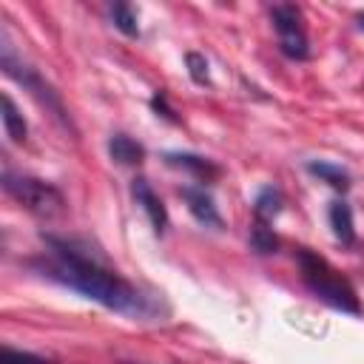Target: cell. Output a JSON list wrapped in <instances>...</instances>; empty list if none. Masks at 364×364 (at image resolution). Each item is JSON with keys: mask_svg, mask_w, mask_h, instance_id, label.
Masks as SVG:
<instances>
[{"mask_svg": "<svg viewBox=\"0 0 364 364\" xmlns=\"http://www.w3.org/2000/svg\"><path fill=\"white\" fill-rule=\"evenodd\" d=\"M46 247H48V262H43V273L77 293H82L85 299L117 310V313H139L142 310V296L139 290L125 282L117 270H111L102 259H97L94 253L82 250L74 239H63V236H43Z\"/></svg>", "mask_w": 364, "mask_h": 364, "instance_id": "cell-1", "label": "cell"}, {"mask_svg": "<svg viewBox=\"0 0 364 364\" xmlns=\"http://www.w3.org/2000/svg\"><path fill=\"white\" fill-rule=\"evenodd\" d=\"M296 264L301 270L307 290L316 299H321L324 304H330L333 310H341V313H353V316L361 313V301H358L353 284L324 256L301 247V250H296Z\"/></svg>", "mask_w": 364, "mask_h": 364, "instance_id": "cell-2", "label": "cell"}, {"mask_svg": "<svg viewBox=\"0 0 364 364\" xmlns=\"http://www.w3.org/2000/svg\"><path fill=\"white\" fill-rule=\"evenodd\" d=\"M3 188L14 202H20L28 213H34L40 219H54L65 210V196L46 179L6 171L3 173Z\"/></svg>", "mask_w": 364, "mask_h": 364, "instance_id": "cell-3", "label": "cell"}, {"mask_svg": "<svg viewBox=\"0 0 364 364\" xmlns=\"http://www.w3.org/2000/svg\"><path fill=\"white\" fill-rule=\"evenodd\" d=\"M0 65H3V71L9 74V77H14L17 82H23L48 111H54V117L63 122V125H68L71 128V119H68V114H65V108H63V102H60V97H57V91L34 71V68H28V65H20L14 57H11V51H9V43H3V54H0Z\"/></svg>", "mask_w": 364, "mask_h": 364, "instance_id": "cell-4", "label": "cell"}, {"mask_svg": "<svg viewBox=\"0 0 364 364\" xmlns=\"http://www.w3.org/2000/svg\"><path fill=\"white\" fill-rule=\"evenodd\" d=\"M273 17V28L279 34V46L290 60H307L310 46H307V34L301 26V11L290 3H279L270 9Z\"/></svg>", "mask_w": 364, "mask_h": 364, "instance_id": "cell-5", "label": "cell"}, {"mask_svg": "<svg viewBox=\"0 0 364 364\" xmlns=\"http://www.w3.org/2000/svg\"><path fill=\"white\" fill-rule=\"evenodd\" d=\"M131 193H134L136 205H142V210L148 213V219H151V228H154L156 233H162V230L168 228V210H165L162 199L154 193L151 182H148L145 176H136V179H134V185H131Z\"/></svg>", "mask_w": 364, "mask_h": 364, "instance_id": "cell-6", "label": "cell"}, {"mask_svg": "<svg viewBox=\"0 0 364 364\" xmlns=\"http://www.w3.org/2000/svg\"><path fill=\"white\" fill-rule=\"evenodd\" d=\"M179 193H182V199L188 202V210L193 213L196 222H202V225H208V228H222V216H219V210H216V205H213V199H210V193H208L205 188L188 185V188H182Z\"/></svg>", "mask_w": 364, "mask_h": 364, "instance_id": "cell-7", "label": "cell"}, {"mask_svg": "<svg viewBox=\"0 0 364 364\" xmlns=\"http://www.w3.org/2000/svg\"><path fill=\"white\" fill-rule=\"evenodd\" d=\"M108 154H111V159L119 162V165H139V162L145 159V148H142L136 139L125 136V134H114V136L108 139Z\"/></svg>", "mask_w": 364, "mask_h": 364, "instance_id": "cell-8", "label": "cell"}, {"mask_svg": "<svg viewBox=\"0 0 364 364\" xmlns=\"http://www.w3.org/2000/svg\"><path fill=\"white\" fill-rule=\"evenodd\" d=\"M327 216H330V228H333L336 239H341L344 245H353L355 242V228H353V210H350V205L344 199H336L330 205Z\"/></svg>", "mask_w": 364, "mask_h": 364, "instance_id": "cell-9", "label": "cell"}, {"mask_svg": "<svg viewBox=\"0 0 364 364\" xmlns=\"http://www.w3.org/2000/svg\"><path fill=\"white\" fill-rule=\"evenodd\" d=\"M0 108H3V128H6V136L11 142H26V134H28V125L20 114V108L14 105V100L9 94L0 97Z\"/></svg>", "mask_w": 364, "mask_h": 364, "instance_id": "cell-10", "label": "cell"}, {"mask_svg": "<svg viewBox=\"0 0 364 364\" xmlns=\"http://www.w3.org/2000/svg\"><path fill=\"white\" fill-rule=\"evenodd\" d=\"M165 159H168V165L185 168V171H191V173L199 176V179H210V176L219 173V168H216L210 159L196 156V154H165Z\"/></svg>", "mask_w": 364, "mask_h": 364, "instance_id": "cell-11", "label": "cell"}, {"mask_svg": "<svg viewBox=\"0 0 364 364\" xmlns=\"http://www.w3.org/2000/svg\"><path fill=\"white\" fill-rule=\"evenodd\" d=\"M282 191L279 188H273V185H267V188H262L259 193H256V202H253V210H256V219L259 222H270L279 210H282Z\"/></svg>", "mask_w": 364, "mask_h": 364, "instance_id": "cell-12", "label": "cell"}, {"mask_svg": "<svg viewBox=\"0 0 364 364\" xmlns=\"http://www.w3.org/2000/svg\"><path fill=\"white\" fill-rule=\"evenodd\" d=\"M307 171L313 176H318L321 182H327L330 188H336V191H347L350 188V176L338 165H330V162H307Z\"/></svg>", "mask_w": 364, "mask_h": 364, "instance_id": "cell-13", "label": "cell"}, {"mask_svg": "<svg viewBox=\"0 0 364 364\" xmlns=\"http://www.w3.org/2000/svg\"><path fill=\"white\" fill-rule=\"evenodd\" d=\"M111 20H114V26H117L125 37H136V34H139L136 14H134V9H131L128 3H114V6H111Z\"/></svg>", "mask_w": 364, "mask_h": 364, "instance_id": "cell-14", "label": "cell"}, {"mask_svg": "<svg viewBox=\"0 0 364 364\" xmlns=\"http://www.w3.org/2000/svg\"><path fill=\"white\" fill-rule=\"evenodd\" d=\"M250 245H253L259 253H273V250L279 247V239H276V233L267 228V222H256V225L250 228Z\"/></svg>", "mask_w": 364, "mask_h": 364, "instance_id": "cell-15", "label": "cell"}, {"mask_svg": "<svg viewBox=\"0 0 364 364\" xmlns=\"http://www.w3.org/2000/svg\"><path fill=\"white\" fill-rule=\"evenodd\" d=\"M0 364H51L43 355H34L28 350H14V347H3L0 350Z\"/></svg>", "mask_w": 364, "mask_h": 364, "instance_id": "cell-16", "label": "cell"}, {"mask_svg": "<svg viewBox=\"0 0 364 364\" xmlns=\"http://www.w3.org/2000/svg\"><path fill=\"white\" fill-rule=\"evenodd\" d=\"M185 63H188V74H191V80H193L196 85L210 82V77H208V60H205L199 51H188V54H185Z\"/></svg>", "mask_w": 364, "mask_h": 364, "instance_id": "cell-17", "label": "cell"}, {"mask_svg": "<svg viewBox=\"0 0 364 364\" xmlns=\"http://www.w3.org/2000/svg\"><path fill=\"white\" fill-rule=\"evenodd\" d=\"M151 108H154L159 117H165L168 122H179V117L173 114V108L168 105V100H165V94H162V91H156V94H154V100H151Z\"/></svg>", "mask_w": 364, "mask_h": 364, "instance_id": "cell-18", "label": "cell"}, {"mask_svg": "<svg viewBox=\"0 0 364 364\" xmlns=\"http://www.w3.org/2000/svg\"><path fill=\"white\" fill-rule=\"evenodd\" d=\"M355 23H358V28H361V31H364V11H361V14H358V17H355Z\"/></svg>", "mask_w": 364, "mask_h": 364, "instance_id": "cell-19", "label": "cell"}]
</instances>
